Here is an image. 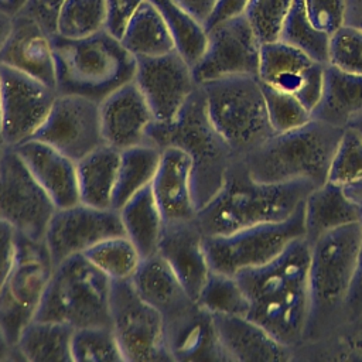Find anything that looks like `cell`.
Instances as JSON below:
<instances>
[{
    "label": "cell",
    "mask_w": 362,
    "mask_h": 362,
    "mask_svg": "<svg viewBox=\"0 0 362 362\" xmlns=\"http://www.w3.org/2000/svg\"><path fill=\"white\" fill-rule=\"evenodd\" d=\"M308 269L310 243L300 238L273 260L235 276L247 300L246 317L291 351L303 342L307 329Z\"/></svg>",
    "instance_id": "1"
},
{
    "label": "cell",
    "mask_w": 362,
    "mask_h": 362,
    "mask_svg": "<svg viewBox=\"0 0 362 362\" xmlns=\"http://www.w3.org/2000/svg\"><path fill=\"white\" fill-rule=\"evenodd\" d=\"M315 187L305 180H255L238 157L216 195L197 211L195 222L204 236L228 235L260 223L280 222L290 218Z\"/></svg>",
    "instance_id": "2"
},
{
    "label": "cell",
    "mask_w": 362,
    "mask_h": 362,
    "mask_svg": "<svg viewBox=\"0 0 362 362\" xmlns=\"http://www.w3.org/2000/svg\"><path fill=\"white\" fill-rule=\"evenodd\" d=\"M52 47L58 95H78L100 103L134 79L136 57L106 28L81 38L55 34Z\"/></svg>",
    "instance_id": "3"
},
{
    "label": "cell",
    "mask_w": 362,
    "mask_h": 362,
    "mask_svg": "<svg viewBox=\"0 0 362 362\" xmlns=\"http://www.w3.org/2000/svg\"><path fill=\"white\" fill-rule=\"evenodd\" d=\"M148 144L160 150L175 146L189 156L197 211L216 195L230 165L238 158L211 123L201 85L171 123H153L148 130Z\"/></svg>",
    "instance_id": "4"
},
{
    "label": "cell",
    "mask_w": 362,
    "mask_h": 362,
    "mask_svg": "<svg viewBox=\"0 0 362 362\" xmlns=\"http://www.w3.org/2000/svg\"><path fill=\"white\" fill-rule=\"evenodd\" d=\"M361 240L362 222H356L329 230L310 243V313L303 342L315 341L341 324Z\"/></svg>",
    "instance_id": "5"
},
{
    "label": "cell",
    "mask_w": 362,
    "mask_h": 362,
    "mask_svg": "<svg viewBox=\"0 0 362 362\" xmlns=\"http://www.w3.org/2000/svg\"><path fill=\"white\" fill-rule=\"evenodd\" d=\"M342 132L344 129L313 117L300 127L274 133L240 158L255 180L266 182L305 180L321 185L328 181Z\"/></svg>",
    "instance_id": "6"
},
{
    "label": "cell",
    "mask_w": 362,
    "mask_h": 362,
    "mask_svg": "<svg viewBox=\"0 0 362 362\" xmlns=\"http://www.w3.org/2000/svg\"><path fill=\"white\" fill-rule=\"evenodd\" d=\"M211 123L238 157L274 134L259 76L236 75L201 85Z\"/></svg>",
    "instance_id": "7"
},
{
    "label": "cell",
    "mask_w": 362,
    "mask_h": 362,
    "mask_svg": "<svg viewBox=\"0 0 362 362\" xmlns=\"http://www.w3.org/2000/svg\"><path fill=\"white\" fill-rule=\"evenodd\" d=\"M110 286L83 255L71 256L54 267L35 318L74 328L110 325Z\"/></svg>",
    "instance_id": "8"
},
{
    "label": "cell",
    "mask_w": 362,
    "mask_h": 362,
    "mask_svg": "<svg viewBox=\"0 0 362 362\" xmlns=\"http://www.w3.org/2000/svg\"><path fill=\"white\" fill-rule=\"evenodd\" d=\"M304 238V202L287 219L260 223L228 235L205 236L211 270L228 276L262 266L277 257L293 240Z\"/></svg>",
    "instance_id": "9"
},
{
    "label": "cell",
    "mask_w": 362,
    "mask_h": 362,
    "mask_svg": "<svg viewBox=\"0 0 362 362\" xmlns=\"http://www.w3.org/2000/svg\"><path fill=\"white\" fill-rule=\"evenodd\" d=\"M52 272L54 263L44 240L20 235L14 264L0 288V329L13 348L35 318Z\"/></svg>",
    "instance_id": "10"
},
{
    "label": "cell",
    "mask_w": 362,
    "mask_h": 362,
    "mask_svg": "<svg viewBox=\"0 0 362 362\" xmlns=\"http://www.w3.org/2000/svg\"><path fill=\"white\" fill-rule=\"evenodd\" d=\"M110 327L123 362L171 361L161 313L144 301L130 280H112Z\"/></svg>",
    "instance_id": "11"
},
{
    "label": "cell",
    "mask_w": 362,
    "mask_h": 362,
    "mask_svg": "<svg viewBox=\"0 0 362 362\" xmlns=\"http://www.w3.org/2000/svg\"><path fill=\"white\" fill-rule=\"evenodd\" d=\"M57 206L13 147L0 156V219L33 240H44Z\"/></svg>",
    "instance_id": "12"
},
{
    "label": "cell",
    "mask_w": 362,
    "mask_h": 362,
    "mask_svg": "<svg viewBox=\"0 0 362 362\" xmlns=\"http://www.w3.org/2000/svg\"><path fill=\"white\" fill-rule=\"evenodd\" d=\"M58 93L54 88L17 69L0 65L1 140L16 147L35 136Z\"/></svg>",
    "instance_id": "13"
},
{
    "label": "cell",
    "mask_w": 362,
    "mask_h": 362,
    "mask_svg": "<svg viewBox=\"0 0 362 362\" xmlns=\"http://www.w3.org/2000/svg\"><path fill=\"white\" fill-rule=\"evenodd\" d=\"M117 235H124L117 209L78 202L55 209L44 243L55 267L71 256L85 253L98 242Z\"/></svg>",
    "instance_id": "14"
},
{
    "label": "cell",
    "mask_w": 362,
    "mask_h": 362,
    "mask_svg": "<svg viewBox=\"0 0 362 362\" xmlns=\"http://www.w3.org/2000/svg\"><path fill=\"white\" fill-rule=\"evenodd\" d=\"M262 44L245 14L226 20L208 31V44L192 66L198 85L236 75L257 76Z\"/></svg>",
    "instance_id": "15"
},
{
    "label": "cell",
    "mask_w": 362,
    "mask_h": 362,
    "mask_svg": "<svg viewBox=\"0 0 362 362\" xmlns=\"http://www.w3.org/2000/svg\"><path fill=\"white\" fill-rule=\"evenodd\" d=\"M75 161L105 144L99 103L78 95H58L35 136Z\"/></svg>",
    "instance_id": "16"
},
{
    "label": "cell",
    "mask_w": 362,
    "mask_h": 362,
    "mask_svg": "<svg viewBox=\"0 0 362 362\" xmlns=\"http://www.w3.org/2000/svg\"><path fill=\"white\" fill-rule=\"evenodd\" d=\"M134 82L157 123H171L198 88L189 64L174 49L157 57L136 58Z\"/></svg>",
    "instance_id": "17"
},
{
    "label": "cell",
    "mask_w": 362,
    "mask_h": 362,
    "mask_svg": "<svg viewBox=\"0 0 362 362\" xmlns=\"http://www.w3.org/2000/svg\"><path fill=\"white\" fill-rule=\"evenodd\" d=\"M325 65L277 40L262 44L257 76L262 83L294 95L313 113L322 95Z\"/></svg>",
    "instance_id": "18"
},
{
    "label": "cell",
    "mask_w": 362,
    "mask_h": 362,
    "mask_svg": "<svg viewBox=\"0 0 362 362\" xmlns=\"http://www.w3.org/2000/svg\"><path fill=\"white\" fill-rule=\"evenodd\" d=\"M99 110L105 144L119 151L148 144V130L156 119L134 79L103 99Z\"/></svg>",
    "instance_id": "19"
},
{
    "label": "cell",
    "mask_w": 362,
    "mask_h": 362,
    "mask_svg": "<svg viewBox=\"0 0 362 362\" xmlns=\"http://www.w3.org/2000/svg\"><path fill=\"white\" fill-rule=\"evenodd\" d=\"M0 65L27 74L55 89L52 35L21 10L13 16L10 33L0 49Z\"/></svg>",
    "instance_id": "20"
},
{
    "label": "cell",
    "mask_w": 362,
    "mask_h": 362,
    "mask_svg": "<svg viewBox=\"0 0 362 362\" xmlns=\"http://www.w3.org/2000/svg\"><path fill=\"white\" fill-rule=\"evenodd\" d=\"M204 238L195 218L164 223L157 252L173 269L192 300H197L212 272L205 253Z\"/></svg>",
    "instance_id": "21"
},
{
    "label": "cell",
    "mask_w": 362,
    "mask_h": 362,
    "mask_svg": "<svg viewBox=\"0 0 362 362\" xmlns=\"http://www.w3.org/2000/svg\"><path fill=\"white\" fill-rule=\"evenodd\" d=\"M164 223L191 221L197 215L192 194V161L180 147L161 148L160 163L150 184Z\"/></svg>",
    "instance_id": "22"
},
{
    "label": "cell",
    "mask_w": 362,
    "mask_h": 362,
    "mask_svg": "<svg viewBox=\"0 0 362 362\" xmlns=\"http://www.w3.org/2000/svg\"><path fill=\"white\" fill-rule=\"evenodd\" d=\"M219 344L228 361L286 362L293 351L246 315L211 314Z\"/></svg>",
    "instance_id": "23"
},
{
    "label": "cell",
    "mask_w": 362,
    "mask_h": 362,
    "mask_svg": "<svg viewBox=\"0 0 362 362\" xmlns=\"http://www.w3.org/2000/svg\"><path fill=\"white\" fill-rule=\"evenodd\" d=\"M13 148L57 208L81 202L75 160L37 139H30Z\"/></svg>",
    "instance_id": "24"
},
{
    "label": "cell",
    "mask_w": 362,
    "mask_h": 362,
    "mask_svg": "<svg viewBox=\"0 0 362 362\" xmlns=\"http://www.w3.org/2000/svg\"><path fill=\"white\" fill-rule=\"evenodd\" d=\"M171 361H228L212 315L197 301L180 314L164 320Z\"/></svg>",
    "instance_id": "25"
},
{
    "label": "cell",
    "mask_w": 362,
    "mask_h": 362,
    "mask_svg": "<svg viewBox=\"0 0 362 362\" xmlns=\"http://www.w3.org/2000/svg\"><path fill=\"white\" fill-rule=\"evenodd\" d=\"M362 221V205L344 185L325 181L304 199V239L313 243L324 233Z\"/></svg>",
    "instance_id": "26"
},
{
    "label": "cell",
    "mask_w": 362,
    "mask_h": 362,
    "mask_svg": "<svg viewBox=\"0 0 362 362\" xmlns=\"http://www.w3.org/2000/svg\"><path fill=\"white\" fill-rule=\"evenodd\" d=\"M132 283L140 297L158 310L164 320L180 314L195 301L158 253L141 260Z\"/></svg>",
    "instance_id": "27"
},
{
    "label": "cell",
    "mask_w": 362,
    "mask_h": 362,
    "mask_svg": "<svg viewBox=\"0 0 362 362\" xmlns=\"http://www.w3.org/2000/svg\"><path fill=\"white\" fill-rule=\"evenodd\" d=\"M311 115L339 129L362 120V74H349L325 65L322 95Z\"/></svg>",
    "instance_id": "28"
},
{
    "label": "cell",
    "mask_w": 362,
    "mask_h": 362,
    "mask_svg": "<svg viewBox=\"0 0 362 362\" xmlns=\"http://www.w3.org/2000/svg\"><path fill=\"white\" fill-rule=\"evenodd\" d=\"M120 151L103 144L76 161L79 199L98 208H112Z\"/></svg>",
    "instance_id": "29"
},
{
    "label": "cell",
    "mask_w": 362,
    "mask_h": 362,
    "mask_svg": "<svg viewBox=\"0 0 362 362\" xmlns=\"http://www.w3.org/2000/svg\"><path fill=\"white\" fill-rule=\"evenodd\" d=\"M74 331L65 322L34 318L20 334L14 345L16 354L31 362H72Z\"/></svg>",
    "instance_id": "30"
},
{
    "label": "cell",
    "mask_w": 362,
    "mask_h": 362,
    "mask_svg": "<svg viewBox=\"0 0 362 362\" xmlns=\"http://www.w3.org/2000/svg\"><path fill=\"white\" fill-rule=\"evenodd\" d=\"M124 235L134 243L140 255L148 257L158 252L164 219L154 199L151 187H146L117 209Z\"/></svg>",
    "instance_id": "31"
},
{
    "label": "cell",
    "mask_w": 362,
    "mask_h": 362,
    "mask_svg": "<svg viewBox=\"0 0 362 362\" xmlns=\"http://www.w3.org/2000/svg\"><path fill=\"white\" fill-rule=\"evenodd\" d=\"M120 41L136 58L157 57L175 49L161 13L150 0H144L130 17Z\"/></svg>",
    "instance_id": "32"
},
{
    "label": "cell",
    "mask_w": 362,
    "mask_h": 362,
    "mask_svg": "<svg viewBox=\"0 0 362 362\" xmlns=\"http://www.w3.org/2000/svg\"><path fill=\"white\" fill-rule=\"evenodd\" d=\"M160 156L161 150L153 144H140L120 151L112 208H122L132 197L151 184Z\"/></svg>",
    "instance_id": "33"
},
{
    "label": "cell",
    "mask_w": 362,
    "mask_h": 362,
    "mask_svg": "<svg viewBox=\"0 0 362 362\" xmlns=\"http://www.w3.org/2000/svg\"><path fill=\"white\" fill-rule=\"evenodd\" d=\"M161 13L174 41L175 51L192 68L204 55L208 31L198 18L181 7L175 0H150Z\"/></svg>",
    "instance_id": "34"
},
{
    "label": "cell",
    "mask_w": 362,
    "mask_h": 362,
    "mask_svg": "<svg viewBox=\"0 0 362 362\" xmlns=\"http://www.w3.org/2000/svg\"><path fill=\"white\" fill-rule=\"evenodd\" d=\"M294 351L301 352L303 355L310 354L307 356L310 359L362 361V313L358 317L337 325L321 338L300 344L293 352Z\"/></svg>",
    "instance_id": "35"
},
{
    "label": "cell",
    "mask_w": 362,
    "mask_h": 362,
    "mask_svg": "<svg viewBox=\"0 0 362 362\" xmlns=\"http://www.w3.org/2000/svg\"><path fill=\"white\" fill-rule=\"evenodd\" d=\"M82 255L110 280H130L143 260L139 249L126 235L103 239Z\"/></svg>",
    "instance_id": "36"
},
{
    "label": "cell",
    "mask_w": 362,
    "mask_h": 362,
    "mask_svg": "<svg viewBox=\"0 0 362 362\" xmlns=\"http://www.w3.org/2000/svg\"><path fill=\"white\" fill-rule=\"evenodd\" d=\"M280 40L301 49L314 61L327 64L329 34L314 27L307 17L303 0H293Z\"/></svg>",
    "instance_id": "37"
},
{
    "label": "cell",
    "mask_w": 362,
    "mask_h": 362,
    "mask_svg": "<svg viewBox=\"0 0 362 362\" xmlns=\"http://www.w3.org/2000/svg\"><path fill=\"white\" fill-rule=\"evenodd\" d=\"M195 301L209 314L247 315V300L235 276L212 270Z\"/></svg>",
    "instance_id": "38"
},
{
    "label": "cell",
    "mask_w": 362,
    "mask_h": 362,
    "mask_svg": "<svg viewBox=\"0 0 362 362\" xmlns=\"http://www.w3.org/2000/svg\"><path fill=\"white\" fill-rule=\"evenodd\" d=\"M106 28L105 0H65L57 24V34L81 38Z\"/></svg>",
    "instance_id": "39"
},
{
    "label": "cell",
    "mask_w": 362,
    "mask_h": 362,
    "mask_svg": "<svg viewBox=\"0 0 362 362\" xmlns=\"http://www.w3.org/2000/svg\"><path fill=\"white\" fill-rule=\"evenodd\" d=\"M71 354L72 362H123L110 325L75 328Z\"/></svg>",
    "instance_id": "40"
},
{
    "label": "cell",
    "mask_w": 362,
    "mask_h": 362,
    "mask_svg": "<svg viewBox=\"0 0 362 362\" xmlns=\"http://www.w3.org/2000/svg\"><path fill=\"white\" fill-rule=\"evenodd\" d=\"M328 181L344 187L362 181V132L355 126L342 132L331 163Z\"/></svg>",
    "instance_id": "41"
},
{
    "label": "cell",
    "mask_w": 362,
    "mask_h": 362,
    "mask_svg": "<svg viewBox=\"0 0 362 362\" xmlns=\"http://www.w3.org/2000/svg\"><path fill=\"white\" fill-rule=\"evenodd\" d=\"M262 83V82H260ZM267 116L274 133L293 130L313 119L311 112L291 93L262 83Z\"/></svg>",
    "instance_id": "42"
},
{
    "label": "cell",
    "mask_w": 362,
    "mask_h": 362,
    "mask_svg": "<svg viewBox=\"0 0 362 362\" xmlns=\"http://www.w3.org/2000/svg\"><path fill=\"white\" fill-rule=\"evenodd\" d=\"M293 0H250L245 17L260 44L280 40Z\"/></svg>",
    "instance_id": "43"
},
{
    "label": "cell",
    "mask_w": 362,
    "mask_h": 362,
    "mask_svg": "<svg viewBox=\"0 0 362 362\" xmlns=\"http://www.w3.org/2000/svg\"><path fill=\"white\" fill-rule=\"evenodd\" d=\"M327 65L362 74V28L344 24L329 35Z\"/></svg>",
    "instance_id": "44"
},
{
    "label": "cell",
    "mask_w": 362,
    "mask_h": 362,
    "mask_svg": "<svg viewBox=\"0 0 362 362\" xmlns=\"http://www.w3.org/2000/svg\"><path fill=\"white\" fill-rule=\"evenodd\" d=\"M307 17L320 31L332 34L345 24L346 0H303Z\"/></svg>",
    "instance_id": "45"
},
{
    "label": "cell",
    "mask_w": 362,
    "mask_h": 362,
    "mask_svg": "<svg viewBox=\"0 0 362 362\" xmlns=\"http://www.w3.org/2000/svg\"><path fill=\"white\" fill-rule=\"evenodd\" d=\"M144 0H105L106 3V30L120 38L130 17Z\"/></svg>",
    "instance_id": "46"
},
{
    "label": "cell",
    "mask_w": 362,
    "mask_h": 362,
    "mask_svg": "<svg viewBox=\"0 0 362 362\" xmlns=\"http://www.w3.org/2000/svg\"><path fill=\"white\" fill-rule=\"evenodd\" d=\"M64 1L65 0H25L21 11L38 21L48 34L55 35L58 16Z\"/></svg>",
    "instance_id": "47"
},
{
    "label": "cell",
    "mask_w": 362,
    "mask_h": 362,
    "mask_svg": "<svg viewBox=\"0 0 362 362\" xmlns=\"http://www.w3.org/2000/svg\"><path fill=\"white\" fill-rule=\"evenodd\" d=\"M20 233L14 226L0 219V288L7 279L18 250Z\"/></svg>",
    "instance_id": "48"
},
{
    "label": "cell",
    "mask_w": 362,
    "mask_h": 362,
    "mask_svg": "<svg viewBox=\"0 0 362 362\" xmlns=\"http://www.w3.org/2000/svg\"><path fill=\"white\" fill-rule=\"evenodd\" d=\"M355 201H358L362 205V197L356 198ZM361 313H362V240H361V247H359L355 274H354V279H352V283H351L349 293H348L346 300H345L341 324L358 317Z\"/></svg>",
    "instance_id": "49"
},
{
    "label": "cell",
    "mask_w": 362,
    "mask_h": 362,
    "mask_svg": "<svg viewBox=\"0 0 362 362\" xmlns=\"http://www.w3.org/2000/svg\"><path fill=\"white\" fill-rule=\"evenodd\" d=\"M249 1L250 0H215V4L204 23L206 31L226 20L245 14Z\"/></svg>",
    "instance_id": "50"
},
{
    "label": "cell",
    "mask_w": 362,
    "mask_h": 362,
    "mask_svg": "<svg viewBox=\"0 0 362 362\" xmlns=\"http://www.w3.org/2000/svg\"><path fill=\"white\" fill-rule=\"evenodd\" d=\"M181 7H184L187 11H189L195 18H198L201 23H205L208 18L215 0H175Z\"/></svg>",
    "instance_id": "51"
},
{
    "label": "cell",
    "mask_w": 362,
    "mask_h": 362,
    "mask_svg": "<svg viewBox=\"0 0 362 362\" xmlns=\"http://www.w3.org/2000/svg\"><path fill=\"white\" fill-rule=\"evenodd\" d=\"M345 24L362 28V0H346Z\"/></svg>",
    "instance_id": "52"
},
{
    "label": "cell",
    "mask_w": 362,
    "mask_h": 362,
    "mask_svg": "<svg viewBox=\"0 0 362 362\" xmlns=\"http://www.w3.org/2000/svg\"><path fill=\"white\" fill-rule=\"evenodd\" d=\"M11 20H13V16L4 13L0 10V49L10 33V28H11Z\"/></svg>",
    "instance_id": "53"
},
{
    "label": "cell",
    "mask_w": 362,
    "mask_h": 362,
    "mask_svg": "<svg viewBox=\"0 0 362 362\" xmlns=\"http://www.w3.org/2000/svg\"><path fill=\"white\" fill-rule=\"evenodd\" d=\"M25 4V0H0V10L14 16L17 14Z\"/></svg>",
    "instance_id": "54"
},
{
    "label": "cell",
    "mask_w": 362,
    "mask_h": 362,
    "mask_svg": "<svg viewBox=\"0 0 362 362\" xmlns=\"http://www.w3.org/2000/svg\"><path fill=\"white\" fill-rule=\"evenodd\" d=\"M11 354H16V349L8 344V341L6 339L4 334H3L1 329H0V361L13 358Z\"/></svg>",
    "instance_id": "55"
},
{
    "label": "cell",
    "mask_w": 362,
    "mask_h": 362,
    "mask_svg": "<svg viewBox=\"0 0 362 362\" xmlns=\"http://www.w3.org/2000/svg\"><path fill=\"white\" fill-rule=\"evenodd\" d=\"M346 192L354 198H361L362 197V181L361 182H356V184H351V185H346L345 187Z\"/></svg>",
    "instance_id": "56"
},
{
    "label": "cell",
    "mask_w": 362,
    "mask_h": 362,
    "mask_svg": "<svg viewBox=\"0 0 362 362\" xmlns=\"http://www.w3.org/2000/svg\"><path fill=\"white\" fill-rule=\"evenodd\" d=\"M0 143H3V140H1V107H0Z\"/></svg>",
    "instance_id": "57"
},
{
    "label": "cell",
    "mask_w": 362,
    "mask_h": 362,
    "mask_svg": "<svg viewBox=\"0 0 362 362\" xmlns=\"http://www.w3.org/2000/svg\"><path fill=\"white\" fill-rule=\"evenodd\" d=\"M354 126H355V127H356V129H359V130H361V132H362V120H359V122H358V123H355V124H354Z\"/></svg>",
    "instance_id": "58"
},
{
    "label": "cell",
    "mask_w": 362,
    "mask_h": 362,
    "mask_svg": "<svg viewBox=\"0 0 362 362\" xmlns=\"http://www.w3.org/2000/svg\"><path fill=\"white\" fill-rule=\"evenodd\" d=\"M4 147H6V146H4L3 143H0V156H1V153H3V150H4Z\"/></svg>",
    "instance_id": "59"
}]
</instances>
